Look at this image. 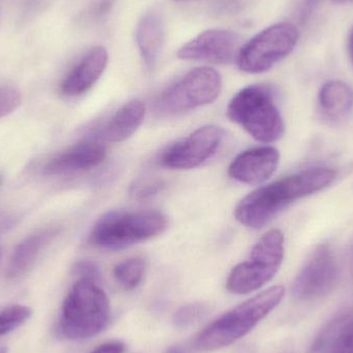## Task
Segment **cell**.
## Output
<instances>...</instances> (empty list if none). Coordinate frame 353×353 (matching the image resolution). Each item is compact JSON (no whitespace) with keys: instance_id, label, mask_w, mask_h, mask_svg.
I'll use <instances>...</instances> for the list:
<instances>
[{"instance_id":"7","label":"cell","mask_w":353,"mask_h":353,"mask_svg":"<svg viewBox=\"0 0 353 353\" xmlns=\"http://www.w3.org/2000/svg\"><path fill=\"white\" fill-rule=\"evenodd\" d=\"M298 28L292 23L271 25L241 48L239 68L247 74H263L288 57L298 43Z\"/></svg>"},{"instance_id":"12","label":"cell","mask_w":353,"mask_h":353,"mask_svg":"<svg viewBox=\"0 0 353 353\" xmlns=\"http://www.w3.org/2000/svg\"><path fill=\"white\" fill-rule=\"evenodd\" d=\"M279 161V152L274 147L249 149L232 161L228 168V175L244 184H261L277 171Z\"/></svg>"},{"instance_id":"17","label":"cell","mask_w":353,"mask_h":353,"mask_svg":"<svg viewBox=\"0 0 353 353\" xmlns=\"http://www.w3.org/2000/svg\"><path fill=\"white\" fill-rule=\"evenodd\" d=\"M136 41L145 66L152 70L161 58L165 43L163 17L157 10H149L141 18L137 25Z\"/></svg>"},{"instance_id":"3","label":"cell","mask_w":353,"mask_h":353,"mask_svg":"<svg viewBox=\"0 0 353 353\" xmlns=\"http://www.w3.org/2000/svg\"><path fill=\"white\" fill-rule=\"evenodd\" d=\"M110 302L97 282L79 279L62 305L58 333L68 340L94 337L107 327Z\"/></svg>"},{"instance_id":"22","label":"cell","mask_w":353,"mask_h":353,"mask_svg":"<svg viewBox=\"0 0 353 353\" xmlns=\"http://www.w3.org/2000/svg\"><path fill=\"white\" fill-rule=\"evenodd\" d=\"M207 313L208 307L201 303L184 305L176 311L174 315V323L176 327L184 329L197 323L199 319L205 316Z\"/></svg>"},{"instance_id":"2","label":"cell","mask_w":353,"mask_h":353,"mask_svg":"<svg viewBox=\"0 0 353 353\" xmlns=\"http://www.w3.org/2000/svg\"><path fill=\"white\" fill-rule=\"evenodd\" d=\"M284 296V286L276 285L245 301L207 325L195 337L194 347L201 352H216L232 345L250 333L281 303Z\"/></svg>"},{"instance_id":"8","label":"cell","mask_w":353,"mask_h":353,"mask_svg":"<svg viewBox=\"0 0 353 353\" xmlns=\"http://www.w3.org/2000/svg\"><path fill=\"white\" fill-rule=\"evenodd\" d=\"M221 90L222 79L217 70L194 68L159 97L157 108L167 115L185 113L213 103Z\"/></svg>"},{"instance_id":"30","label":"cell","mask_w":353,"mask_h":353,"mask_svg":"<svg viewBox=\"0 0 353 353\" xmlns=\"http://www.w3.org/2000/svg\"><path fill=\"white\" fill-rule=\"evenodd\" d=\"M348 50H350V55L353 64V28L350 32V39H348Z\"/></svg>"},{"instance_id":"16","label":"cell","mask_w":353,"mask_h":353,"mask_svg":"<svg viewBox=\"0 0 353 353\" xmlns=\"http://www.w3.org/2000/svg\"><path fill=\"white\" fill-rule=\"evenodd\" d=\"M311 353H353V307L338 313L321 330Z\"/></svg>"},{"instance_id":"26","label":"cell","mask_w":353,"mask_h":353,"mask_svg":"<svg viewBox=\"0 0 353 353\" xmlns=\"http://www.w3.org/2000/svg\"><path fill=\"white\" fill-rule=\"evenodd\" d=\"M116 0H97L89 10V17L92 20H101L113 10Z\"/></svg>"},{"instance_id":"28","label":"cell","mask_w":353,"mask_h":353,"mask_svg":"<svg viewBox=\"0 0 353 353\" xmlns=\"http://www.w3.org/2000/svg\"><path fill=\"white\" fill-rule=\"evenodd\" d=\"M125 345L122 342L113 341L101 344L90 353H124Z\"/></svg>"},{"instance_id":"20","label":"cell","mask_w":353,"mask_h":353,"mask_svg":"<svg viewBox=\"0 0 353 353\" xmlns=\"http://www.w3.org/2000/svg\"><path fill=\"white\" fill-rule=\"evenodd\" d=\"M146 263L140 257H132L121 261L114 268V277L116 281L125 290H136L145 277Z\"/></svg>"},{"instance_id":"14","label":"cell","mask_w":353,"mask_h":353,"mask_svg":"<svg viewBox=\"0 0 353 353\" xmlns=\"http://www.w3.org/2000/svg\"><path fill=\"white\" fill-rule=\"evenodd\" d=\"M109 54L101 46L91 48L66 74L60 90L66 97H79L92 88L107 68Z\"/></svg>"},{"instance_id":"13","label":"cell","mask_w":353,"mask_h":353,"mask_svg":"<svg viewBox=\"0 0 353 353\" xmlns=\"http://www.w3.org/2000/svg\"><path fill=\"white\" fill-rule=\"evenodd\" d=\"M107 159V149L99 141L86 140L50 159L43 172L47 175H64L99 167Z\"/></svg>"},{"instance_id":"21","label":"cell","mask_w":353,"mask_h":353,"mask_svg":"<svg viewBox=\"0 0 353 353\" xmlns=\"http://www.w3.org/2000/svg\"><path fill=\"white\" fill-rule=\"evenodd\" d=\"M32 314L29 307L12 305L0 312V337L18 329Z\"/></svg>"},{"instance_id":"6","label":"cell","mask_w":353,"mask_h":353,"mask_svg":"<svg viewBox=\"0 0 353 353\" xmlns=\"http://www.w3.org/2000/svg\"><path fill=\"white\" fill-rule=\"evenodd\" d=\"M284 259V236L274 228L253 246L248 261L239 263L228 275L226 288L234 294H248L269 283Z\"/></svg>"},{"instance_id":"34","label":"cell","mask_w":353,"mask_h":353,"mask_svg":"<svg viewBox=\"0 0 353 353\" xmlns=\"http://www.w3.org/2000/svg\"><path fill=\"white\" fill-rule=\"evenodd\" d=\"M0 182H1V178H0Z\"/></svg>"},{"instance_id":"25","label":"cell","mask_w":353,"mask_h":353,"mask_svg":"<svg viewBox=\"0 0 353 353\" xmlns=\"http://www.w3.org/2000/svg\"><path fill=\"white\" fill-rule=\"evenodd\" d=\"M74 275L80 277V279L91 280V281L97 282L101 279V270L99 265L94 261H89V259H83L78 261L74 265Z\"/></svg>"},{"instance_id":"32","label":"cell","mask_w":353,"mask_h":353,"mask_svg":"<svg viewBox=\"0 0 353 353\" xmlns=\"http://www.w3.org/2000/svg\"><path fill=\"white\" fill-rule=\"evenodd\" d=\"M0 353H8V350L6 347H0Z\"/></svg>"},{"instance_id":"4","label":"cell","mask_w":353,"mask_h":353,"mask_svg":"<svg viewBox=\"0 0 353 353\" xmlns=\"http://www.w3.org/2000/svg\"><path fill=\"white\" fill-rule=\"evenodd\" d=\"M167 216L159 211H113L93 226L90 242L103 250H122L165 232Z\"/></svg>"},{"instance_id":"23","label":"cell","mask_w":353,"mask_h":353,"mask_svg":"<svg viewBox=\"0 0 353 353\" xmlns=\"http://www.w3.org/2000/svg\"><path fill=\"white\" fill-rule=\"evenodd\" d=\"M165 184L161 180H141L130 186V194L136 201H146L159 194L165 188Z\"/></svg>"},{"instance_id":"18","label":"cell","mask_w":353,"mask_h":353,"mask_svg":"<svg viewBox=\"0 0 353 353\" xmlns=\"http://www.w3.org/2000/svg\"><path fill=\"white\" fill-rule=\"evenodd\" d=\"M57 228H45L30 234L14 248L6 276L10 279L20 278L26 274L37 261L41 251L55 238Z\"/></svg>"},{"instance_id":"31","label":"cell","mask_w":353,"mask_h":353,"mask_svg":"<svg viewBox=\"0 0 353 353\" xmlns=\"http://www.w3.org/2000/svg\"><path fill=\"white\" fill-rule=\"evenodd\" d=\"M332 2L336 4H344L347 3V2L352 1V0H331Z\"/></svg>"},{"instance_id":"15","label":"cell","mask_w":353,"mask_h":353,"mask_svg":"<svg viewBox=\"0 0 353 353\" xmlns=\"http://www.w3.org/2000/svg\"><path fill=\"white\" fill-rule=\"evenodd\" d=\"M146 116V105L134 99L120 108L97 132L95 141L121 143L130 139L142 125Z\"/></svg>"},{"instance_id":"24","label":"cell","mask_w":353,"mask_h":353,"mask_svg":"<svg viewBox=\"0 0 353 353\" xmlns=\"http://www.w3.org/2000/svg\"><path fill=\"white\" fill-rule=\"evenodd\" d=\"M22 103V95L12 86H0V118L16 111Z\"/></svg>"},{"instance_id":"9","label":"cell","mask_w":353,"mask_h":353,"mask_svg":"<svg viewBox=\"0 0 353 353\" xmlns=\"http://www.w3.org/2000/svg\"><path fill=\"white\" fill-rule=\"evenodd\" d=\"M224 137L225 132L218 125L211 124L197 128L163 151L159 163L171 170L195 169L216 154Z\"/></svg>"},{"instance_id":"11","label":"cell","mask_w":353,"mask_h":353,"mask_svg":"<svg viewBox=\"0 0 353 353\" xmlns=\"http://www.w3.org/2000/svg\"><path fill=\"white\" fill-rule=\"evenodd\" d=\"M242 39L238 33L225 29H210L185 43L178 52L180 59L232 63L238 59Z\"/></svg>"},{"instance_id":"29","label":"cell","mask_w":353,"mask_h":353,"mask_svg":"<svg viewBox=\"0 0 353 353\" xmlns=\"http://www.w3.org/2000/svg\"><path fill=\"white\" fill-rule=\"evenodd\" d=\"M165 353H188L185 348L181 347V346H173V347L169 348Z\"/></svg>"},{"instance_id":"5","label":"cell","mask_w":353,"mask_h":353,"mask_svg":"<svg viewBox=\"0 0 353 353\" xmlns=\"http://www.w3.org/2000/svg\"><path fill=\"white\" fill-rule=\"evenodd\" d=\"M228 116L259 142H276L285 132L273 93L263 85H251L239 91L228 103Z\"/></svg>"},{"instance_id":"33","label":"cell","mask_w":353,"mask_h":353,"mask_svg":"<svg viewBox=\"0 0 353 353\" xmlns=\"http://www.w3.org/2000/svg\"><path fill=\"white\" fill-rule=\"evenodd\" d=\"M175 1L182 2V1H190V0H175Z\"/></svg>"},{"instance_id":"10","label":"cell","mask_w":353,"mask_h":353,"mask_svg":"<svg viewBox=\"0 0 353 353\" xmlns=\"http://www.w3.org/2000/svg\"><path fill=\"white\" fill-rule=\"evenodd\" d=\"M339 267L337 259L327 245L317 247L301 270L292 284L294 298L310 301L327 296L337 284Z\"/></svg>"},{"instance_id":"1","label":"cell","mask_w":353,"mask_h":353,"mask_svg":"<svg viewBox=\"0 0 353 353\" xmlns=\"http://www.w3.org/2000/svg\"><path fill=\"white\" fill-rule=\"evenodd\" d=\"M336 176L329 168H314L284 176L246 195L234 209V217L243 225L259 230L290 203L331 185Z\"/></svg>"},{"instance_id":"19","label":"cell","mask_w":353,"mask_h":353,"mask_svg":"<svg viewBox=\"0 0 353 353\" xmlns=\"http://www.w3.org/2000/svg\"><path fill=\"white\" fill-rule=\"evenodd\" d=\"M319 110L330 121L345 119L353 110V89L339 80L325 83L319 93Z\"/></svg>"},{"instance_id":"27","label":"cell","mask_w":353,"mask_h":353,"mask_svg":"<svg viewBox=\"0 0 353 353\" xmlns=\"http://www.w3.org/2000/svg\"><path fill=\"white\" fill-rule=\"evenodd\" d=\"M18 220L19 218L16 214L0 210V234L12 230L16 225Z\"/></svg>"}]
</instances>
